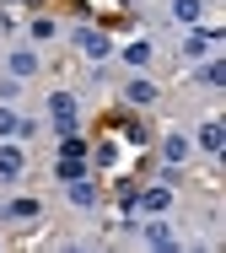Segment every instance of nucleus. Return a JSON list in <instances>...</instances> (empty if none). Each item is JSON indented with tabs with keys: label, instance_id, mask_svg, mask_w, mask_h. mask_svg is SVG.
Segmentation results:
<instances>
[{
	"label": "nucleus",
	"instance_id": "nucleus-5",
	"mask_svg": "<svg viewBox=\"0 0 226 253\" xmlns=\"http://www.w3.org/2000/svg\"><path fill=\"white\" fill-rule=\"evenodd\" d=\"M22 172V151L16 146H0V178H16Z\"/></svg>",
	"mask_w": 226,
	"mask_h": 253
},
{
	"label": "nucleus",
	"instance_id": "nucleus-10",
	"mask_svg": "<svg viewBox=\"0 0 226 253\" xmlns=\"http://www.w3.org/2000/svg\"><path fill=\"white\" fill-rule=\"evenodd\" d=\"M70 200H75V205H92V200H97V189L81 183V178H70Z\"/></svg>",
	"mask_w": 226,
	"mask_h": 253
},
{
	"label": "nucleus",
	"instance_id": "nucleus-11",
	"mask_svg": "<svg viewBox=\"0 0 226 253\" xmlns=\"http://www.w3.org/2000/svg\"><path fill=\"white\" fill-rule=\"evenodd\" d=\"M146 243H151V248H172V232L167 226H146Z\"/></svg>",
	"mask_w": 226,
	"mask_h": 253
},
{
	"label": "nucleus",
	"instance_id": "nucleus-9",
	"mask_svg": "<svg viewBox=\"0 0 226 253\" xmlns=\"http://www.w3.org/2000/svg\"><path fill=\"white\" fill-rule=\"evenodd\" d=\"M5 215H16V221H33V215H38V200H11V205H5Z\"/></svg>",
	"mask_w": 226,
	"mask_h": 253
},
{
	"label": "nucleus",
	"instance_id": "nucleus-12",
	"mask_svg": "<svg viewBox=\"0 0 226 253\" xmlns=\"http://www.w3.org/2000/svg\"><path fill=\"white\" fill-rule=\"evenodd\" d=\"M162 156H167V162H183V156H188V140H178V135H172L167 146H162Z\"/></svg>",
	"mask_w": 226,
	"mask_h": 253
},
{
	"label": "nucleus",
	"instance_id": "nucleus-2",
	"mask_svg": "<svg viewBox=\"0 0 226 253\" xmlns=\"http://www.w3.org/2000/svg\"><path fill=\"white\" fill-rule=\"evenodd\" d=\"M75 43H81V54H86V59H103V54H108V33L81 27V33H75Z\"/></svg>",
	"mask_w": 226,
	"mask_h": 253
},
{
	"label": "nucleus",
	"instance_id": "nucleus-8",
	"mask_svg": "<svg viewBox=\"0 0 226 253\" xmlns=\"http://www.w3.org/2000/svg\"><path fill=\"white\" fill-rule=\"evenodd\" d=\"M124 59H129V65H135V70H140V65H146V59H151V43H146V38H135V43H129V49H124Z\"/></svg>",
	"mask_w": 226,
	"mask_h": 253
},
{
	"label": "nucleus",
	"instance_id": "nucleus-3",
	"mask_svg": "<svg viewBox=\"0 0 226 253\" xmlns=\"http://www.w3.org/2000/svg\"><path fill=\"white\" fill-rule=\"evenodd\" d=\"M124 97L135 102V108H151V102H156V86H151V81H129V86H124Z\"/></svg>",
	"mask_w": 226,
	"mask_h": 253
},
{
	"label": "nucleus",
	"instance_id": "nucleus-15",
	"mask_svg": "<svg viewBox=\"0 0 226 253\" xmlns=\"http://www.w3.org/2000/svg\"><path fill=\"white\" fill-rule=\"evenodd\" d=\"M210 49V33H194V38H188V54H194V59H199V54Z\"/></svg>",
	"mask_w": 226,
	"mask_h": 253
},
{
	"label": "nucleus",
	"instance_id": "nucleus-14",
	"mask_svg": "<svg viewBox=\"0 0 226 253\" xmlns=\"http://www.w3.org/2000/svg\"><path fill=\"white\" fill-rule=\"evenodd\" d=\"M16 129H22V119H16V113H5V108H0V135H16Z\"/></svg>",
	"mask_w": 226,
	"mask_h": 253
},
{
	"label": "nucleus",
	"instance_id": "nucleus-7",
	"mask_svg": "<svg viewBox=\"0 0 226 253\" xmlns=\"http://www.w3.org/2000/svg\"><path fill=\"white\" fill-rule=\"evenodd\" d=\"M167 189H146V194H140V210H151V215H156V210H167Z\"/></svg>",
	"mask_w": 226,
	"mask_h": 253
},
{
	"label": "nucleus",
	"instance_id": "nucleus-4",
	"mask_svg": "<svg viewBox=\"0 0 226 253\" xmlns=\"http://www.w3.org/2000/svg\"><path fill=\"white\" fill-rule=\"evenodd\" d=\"M199 146H205V151H221V146H226V129L216 124V119H210L205 129H199Z\"/></svg>",
	"mask_w": 226,
	"mask_h": 253
},
{
	"label": "nucleus",
	"instance_id": "nucleus-13",
	"mask_svg": "<svg viewBox=\"0 0 226 253\" xmlns=\"http://www.w3.org/2000/svg\"><path fill=\"white\" fill-rule=\"evenodd\" d=\"M33 65H38L33 54H16V59H11V70H16V76H33Z\"/></svg>",
	"mask_w": 226,
	"mask_h": 253
},
{
	"label": "nucleus",
	"instance_id": "nucleus-6",
	"mask_svg": "<svg viewBox=\"0 0 226 253\" xmlns=\"http://www.w3.org/2000/svg\"><path fill=\"white\" fill-rule=\"evenodd\" d=\"M172 16H178L183 27H194V22H199V0H172Z\"/></svg>",
	"mask_w": 226,
	"mask_h": 253
},
{
	"label": "nucleus",
	"instance_id": "nucleus-1",
	"mask_svg": "<svg viewBox=\"0 0 226 253\" xmlns=\"http://www.w3.org/2000/svg\"><path fill=\"white\" fill-rule=\"evenodd\" d=\"M49 113H54L59 135H65V129H75V102H70V92H54V97H49Z\"/></svg>",
	"mask_w": 226,
	"mask_h": 253
}]
</instances>
